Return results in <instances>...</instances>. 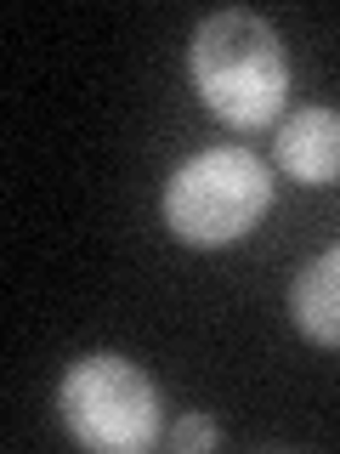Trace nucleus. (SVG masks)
Returning <instances> with one entry per match:
<instances>
[{"label":"nucleus","mask_w":340,"mask_h":454,"mask_svg":"<svg viewBox=\"0 0 340 454\" xmlns=\"http://www.w3.org/2000/svg\"><path fill=\"white\" fill-rule=\"evenodd\" d=\"M193 85L227 125H273L290 91L278 35L250 12H221L193 35Z\"/></svg>","instance_id":"1"},{"label":"nucleus","mask_w":340,"mask_h":454,"mask_svg":"<svg viewBox=\"0 0 340 454\" xmlns=\"http://www.w3.org/2000/svg\"><path fill=\"white\" fill-rule=\"evenodd\" d=\"M267 205H273L267 165L250 148H210L170 176L165 222L188 245H227V239L250 233L267 216Z\"/></svg>","instance_id":"2"},{"label":"nucleus","mask_w":340,"mask_h":454,"mask_svg":"<svg viewBox=\"0 0 340 454\" xmlns=\"http://www.w3.org/2000/svg\"><path fill=\"white\" fill-rule=\"evenodd\" d=\"M63 426L85 449H148L159 432V392L125 358H80L63 375Z\"/></svg>","instance_id":"3"},{"label":"nucleus","mask_w":340,"mask_h":454,"mask_svg":"<svg viewBox=\"0 0 340 454\" xmlns=\"http://www.w3.org/2000/svg\"><path fill=\"white\" fill-rule=\"evenodd\" d=\"M278 165L295 182H335L340 176V114L335 108H301L278 125Z\"/></svg>","instance_id":"4"},{"label":"nucleus","mask_w":340,"mask_h":454,"mask_svg":"<svg viewBox=\"0 0 340 454\" xmlns=\"http://www.w3.org/2000/svg\"><path fill=\"white\" fill-rule=\"evenodd\" d=\"M290 307H295V324H301L312 340L340 347V250L318 255V262H312L306 273L295 278Z\"/></svg>","instance_id":"5"},{"label":"nucleus","mask_w":340,"mask_h":454,"mask_svg":"<svg viewBox=\"0 0 340 454\" xmlns=\"http://www.w3.org/2000/svg\"><path fill=\"white\" fill-rule=\"evenodd\" d=\"M170 443H176V449H210V443H216V426H210V420H182L176 432H170Z\"/></svg>","instance_id":"6"}]
</instances>
